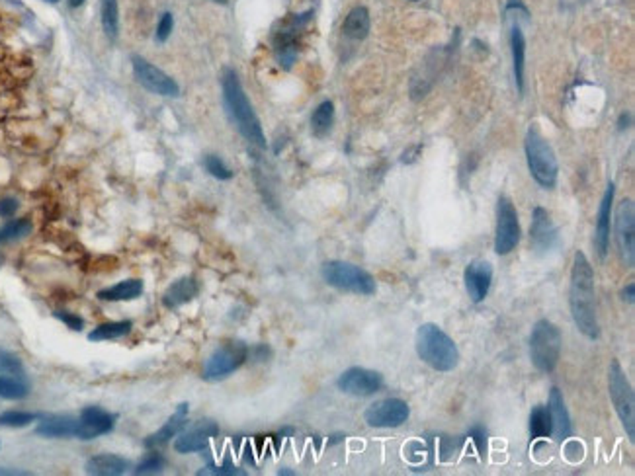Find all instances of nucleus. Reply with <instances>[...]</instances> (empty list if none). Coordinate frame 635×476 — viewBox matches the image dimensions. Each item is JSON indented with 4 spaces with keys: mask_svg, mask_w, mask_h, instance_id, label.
<instances>
[{
    "mask_svg": "<svg viewBox=\"0 0 635 476\" xmlns=\"http://www.w3.org/2000/svg\"><path fill=\"white\" fill-rule=\"evenodd\" d=\"M569 307L575 326L588 340L600 338V324L596 316V291H594V269L584 252H577L571 268L569 283Z\"/></svg>",
    "mask_w": 635,
    "mask_h": 476,
    "instance_id": "f257e3e1",
    "label": "nucleus"
},
{
    "mask_svg": "<svg viewBox=\"0 0 635 476\" xmlns=\"http://www.w3.org/2000/svg\"><path fill=\"white\" fill-rule=\"evenodd\" d=\"M221 88H223V100H225V105H227V112H229L233 124L237 125L240 135L249 143H252V145L266 148V137H264V131H262L261 119H258V115L254 114L252 104H250L247 94L242 90L239 76H237V73L233 69H225L223 71Z\"/></svg>",
    "mask_w": 635,
    "mask_h": 476,
    "instance_id": "f03ea898",
    "label": "nucleus"
},
{
    "mask_svg": "<svg viewBox=\"0 0 635 476\" xmlns=\"http://www.w3.org/2000/svg\"><path fill=\"white\" fill-rule=\"evenodd\" d=\"M417 355L432 367L434 371L450 373L459 365V350L456 342L450 338L434 322L420 324L415 336Z\"/></svg>",
    "mask_w": 635,
    "mask_h": 476,
    "instance_id": "7ed1b4c3",
    "label": "nucleus"
},
{
    "mask_svg": "<svg viewBox=\"0 0 635 476\" xmlns=\"http://www.w3.org/2000/svg\"><path fill=\"white\" fill-rule=\"evenodd\" d=\"M524 148H526L528 168H530V174L536 180V184L542 186L543 189H553L557 184V176H559V164H557L552 145L543 139L536 127H530L526 133Z\"/></svg>",
    "mask_w": 635,
    "mask_h": 476,
    "instance_id": "20e7f679",
    "label": "nucleus"
},
{
    "mask_svg": "<svg viewBox=\"0 0 635 476\" xmlns=\"http://www.w3.org/2000/svg\"><path fill=\"white\" fill-rule=\"evenodd\" d=\"M563 336L547 318L534 324L530 334V359L540 373H553L561 359Z\"/></svg>",
    "mask_w": 635,
    "mask_h": 476,
    "instance_id": "39448f33",
    "label": "nucleus"
},
{
    "mask_svg": "<svg viewBox=\"0 0 635 476\" xmlns=\"http://www.w3.org/2000/svg\"><path fill=\"white\" fill-rule=\"evenodd\" d=\"M321 275L327 281V285H331L334 289L346 291V293L370 297L377 291L374 275L370 271H365L354 264L343 262V260H331L323 264Z\"/></svg>",
    "mask_w": 635,
    "mask_h": 476,
    "instance_id": "423d86ee",
    "label": "nucleus"
},
{
    "mask_svg": "<svg viewBox=\"0 0 635 476\" xmlns=\"http://www.w3.org/2000/svg\"><path fill=\"white\" fill-rule=\"evenodd\" d=\"M608 393L627 439L635 443V394L622 365L616 359L608 367Z\"/></svg>",
    "mask_w": 635,
    "mask_h": 476,
    "instance_id": "0eeeda50",
    "label": "nucleus"
},
{
    "mask_svg": "<svg viewBox=\"0 0 635 476\" xmlns=\"http://www.w3.org/2000/svg\"><path fill=\"white\" fill-rule=\"evenodd\" d=\"M249 359V348L242 342L223 343L208 357L204 365V379L206 381H221L240 369Z\"/></svg>",
    "mask_w": 635,
    "mask_h": 476,
    "instance_id": "6e6552de",
    "label": "nucleus"
},
{
    "mask_svg": "<svg viewBox=\"0 0 635 476\" xmlns=\"http://www.w3.org/2000/svg\"><path fill=\"white\" fill-rule=\"evenodd\" d=\"M520 242V221L518 211L511 197L500 196L497 201V232H495V252L506 256Z\"/></svg>",
    "mask_w": 635,
    "mask_h": 476,
    "instance_id": "1a4fd4ad",
    "label": "nucleus"
},
{
    "mask_svg": "<svg viewBox=\"0 0 635 476\" xmlns=\"http://www.w3.org/2000/svg\"><path fill=\"white\" fill-rule=\"evenodd\" d=\"M618 256L625 268L635 266V205L632 199H624L616 209L614 219Z\"/></svg>",
    "mask_w": 635,
    "mask_h": 476,
    "instance_id": "9d476101",
    "label": "nucleus"
},
{
    "mask_svg": "<svg viewBox=\"0 0 635 476\" xmlns=\"http://www.w3.org/2000/svg\"><path fill=\"white\" fill-rule=\"evenodd\" d=\"M409 416H411V408L405 400L384 398L365 408L364 420L370 427L391 430V427H401L409 420Z\"/></svg>",
    "mask_w": 635,
    "mask_h": 476,
    "instance_id": "9b49d317",
    "label": "nucleus"
},
{
    "mask_svg": "<svg viewBox=\"0 0 635 476\" xmlns=\"http://www.w3.org/2000/svg\"><path fill=\"white\" fill-rule=\"evenodd\" d=\"M133 74H135V80L145 90L158 96H167V98H176L180 96V86L178 83L168 76L167 73H163L158 67H155L153 62H149L143 57H133Z\"/></svg>",
    "mask_w": 635,
    "mask_h": 476,
    "instance_id": "f8f14e48",
    "label": "nucleus"
},
{
    "mask_svg": "<svg viewBox=\"0 0 635 476\" xmlns=\"http://www.w3.org/2000/svg\"><path fill=\"white\" fill-rule=\"evenodd\" d=\"M336 386L344 394L364 398V396H372L384 389V375L374 369H365V367H350L336 379Z\"/></svg>",
    "mask_w": 635,
    "mask_h": 476,
    "instance_id": "ddd939ff",
    "label": "nucleus"
},
{
    "mask_svg": "<svg viewBox=\"0 0 635 476\" xmlns=\"http://www.w3.org/2000/svg\"><path fill=\"white\" fill-rule=\"evenodd\" d=\"M219 435V425L213 420H199L198 424L192 427H184L180 434L174 437V451L182 455L198 453L204 451L208 443Z\"/></svg>",
    "mask_w": 635,
    "mask_h": 476,
    "instance_id": "4468645a",
    "label": "nucleus"
},
{
    "mask_svg": "<svg viewBox=\"0 0 635 476\" xmlns=\"http://www.w3.org/2000/svg\"><path fill=\"white\" fill-rule=\"evenodd\" d=\"M530 244L536 254H547L559 244V230L547 209L536 207L531 213Z\"/></svg>",
    "mask_w": 635,
    "mask_h": 476,
    "instance_id": "2eb2a0df",
    "label": "nucleus"
},
{
    "mask_svg": "<svg viewBox=\"0 0 635 476\" xmlns=\"http://www.w3.org/2000/svg\"><path fill=\"white\" fill-rule=\"evenodd\" d=\"M115 416L106 412L100 406H86L81 416H79V439H96L100 435L110 434L114 430Z\"/></svg>",
    "mask_w": 635,
    "mask_h": 476,
    "instance_id": "dca6fc26",
    "label": "nucleus"
},
{
    "mask_svg": "<svg viewBox=\"0 0 635 476\" xmlns=\"http://www.w3.org/2000/svg\"><path fill=\"white\" fill-rule=\"evenodd\" d=\"M616 186L610 182L606 187V194L598 207L596 227H594V250L598 258L604 260L610 248V227H612V203H614Z\"/></svg>",
    "mask_w": 635,
    "mask_h": 476,
    "instance_id": "f3484780",
    "label": "nucleus"
},
{
    "mask_svg": "<svg viewBox=\"0 0 635 476\" xmlns=\"http://www.w3.org/2000/svg\"><path fill=\"white\" fill-rule=\"evenodd\" d=\"M463 281H465V291H468L469 299L473 303L485 300L490 291V283H493V266L487 260L469 262L465 273H463Z\"/></svg>",
    "mask_w": 635,
    "mask_h": 476,
    "instance_id": "a211bd4d",
    "label": "nucleus"
},
{
    "mask_svg": "<svg viewBox=\"0 0 635 476\" xmlns=\"http://www.w3.org/2000/svg\"><path fill=\"white\" fill-rule=\"evenodd\" d=\"M547 410L552 416V435L555 441H567L571 434H573V425H571V416L565 406V398L563 393L557 386H552L550 391V400H547Z\"/></svg>",
    "mask_w": 635,
    "mask_h": 476,
    "instance_id": "6ab92c4d",
    "label": "nucleus"
},
{
    "mask_svg": "<svg viewBox=\"0 0 635 476\" xmlns=\"http://www.w3.org/2000/svg\"><path fill=\"white\" fill-rule=\"evenodd\" d=\"M188 414H190V404H178V408L174 410V414L168 418L167 424L163 425V427H158L153 435L147 437L145 447H149V449H156V447H163L167 445V443H170V441H172V439H174V437L188 425Z\"/></svg>",
    "mask_w": 635,
    "mask_h": 476,
    "instance_id": "aec40b11",
    "label": "nucleus"
},
{
    "mask_svg": "<svg viewBox=\"0 0 635 476\" xmlns=\"http://www.w3.org/2000/svg\"><path fill=\"white\" fill-rule=\"evenodd\" d=\"M76 432H79V418L73 416H45L35 425V435H42L47 439L76 437Z\"/></svg>",
    "mask_w": 635,
    "mask_h": 476,
    "instance_id": "412c9836",
    "label": "nucleus"
},
{
    "mask_svg": "<svg viewBox=\"0 0 635 476\" xmlns=\"http://www.w3.org/2000/svg\"><path fill=\"white\" fill-rule=\"evenodd\" d=\"M198 293V281L194 280L192 275H186V278H180V280L172 281L168 285L165 295H163V303H165L167 309H178V307L196 299Z\"/></svg>",
    "mask_w": 635,
    "mask_h": 476,
    "instance_id": "4be33fe9",
    "label": "nucleus"
},
{
    "mask_svg": "<svg viewBox=\"0 0 635 476\" xmlns=\"http://www.w3.org/2000/svg\"><path fill=\"white\" fill-rule=\"evenodd\" d=\"M129 461L114 453H100L90 457L84 465L86 475L92 476H119L129 468Z\"/></svg>",
    "mask_w": 635,
    "mask_h": 476,
    "instance_id": "5701e85b",
    "label": "nucleus"
},
{
    "mask_svg": "<svg viewBox=\"0 0 635 476\" xmlns=\"http://www.w3.org/2000/svg\"><path fill=\"white\" fill-rule=\"evenodd\" d=\"M512 47V69H514V80L518 92L524 94V69H526V40L520 26H514L511 31Z\"/></svg>",
    "mask_w": 635,
    "mask_h": 476,
    "instance_id": "b1692460",
    "label": "nucleus"
},
{
    "mask_svg": "<svg viewBox=\"0 0 635 476\" xmlns=\"http://www.w3.org/2000/svg\"><path fill=\"white\" fill-rule=\"evenodd\" d=\"M143 293V281L141 280H125L115 283L112 287L98 291V299L108 300V303H119V300H133L141 297Z\"/></svg>",
    "mask_w": 635,
    "mask_h": 476,
    "instance_id": "393cba45",
    "label": "nucleus"
},
{
    "mask_svg": "<svg viewBox=\"0 0 635 476\" xmlns=\"http://www.w3.org/2000/svg\"><path fill=\"white\" fill-rule=\"evenodd\" d=\"M370 26H372V22H370V12H368V8H364V6H356V8H352V10L348 12V16H346V20H344L343 24V31L346 37L360 42V40H365V37H368Z\"/></svg>",
    "mask_w": 635,
    "mask_h": 476,
    "instance_id": "a878e982",
    "label": "nucleus"
},
{
    "mask_svg": "<svg viewBox=\"0 0 635 476\" xmlns=\"http://www.w3.org/2000/svg\"><path fill=\"white\" fill-rule=\"evenodd\" d=\"M133 328V322L131 321H119V322H104V324H98L94 330H90L88 334V340L90 342H110V340H119L127 336Z\"/></svg>",
    "mask_w": 635,
    "mask_h": 476,
    "instance_id": "bb28decb",
    "label": "nucleus"
},
{
    "mask_svg": "<svg viewBox=\"0 0 635 476\" xmlns=\"http://www.w3.org/2000/svg\"><path fill=\"white\" fill-rule=\"evenodd\" d=\"M334 124V104L333 102H323V104L317 105V110L311 115V131L315 137L323 139L327 135L331 133Z\"/></svg>",
    "mask_w": 635,
    "mask_h": 476,
    "instance_id": "cd10ccee",
    "label": "nucleus"
},
{
    "mask_svg": "<svg viewBox=\"0 0 635 476\" xmlns=\"http://www.w3.org/2000/svg\"><path fill=\"white\" fill-rule=\"evenodd\" d=\"M552 435V416L547 406H536L530 412V439H542V437H550Z\"/></svg>",
    "mask_w": 635,
    "mask_h": 476,
    "instance_id": "c85d7f7f",
    "label": "nucleus"
},
{
    "mask_svg": "<svg viewBox=\"0 0 635 476\" xmlns=\"http://www.w3.org/2000/svg\"><path fill=\"white\" fill-rule=\"evenodd\" d=\"M30 394V384L26 383V377H10L0 375V398L6 400H22Z\"/></svg>",
    "mask_w": 635,
    "mask_h": 476,
    "instance_id": "c756f323",
    "label": "nucleus"
},
{
    "mask_svg": "<svg viewBox=\"0 0 635 476\" xmlns=\"http://www.w3.org/2000/svg\"><path fill=\"white\" fill-rule=\"evenodd\" d=\"M31 228L33 227H31L30 219H14L10 223H6L4 227H0V246L26 238L31 232Z\"/></svg>",
    "mask_w": 635,
    "mask_h": 476,
    "instance_id": "7c9ffc66",
    "label": "nucleus"
},
{
    "mask_svg": "<svg viewBox=\"0 0 635 476\" xmlns=\"http://www.w3.org/2000/svg\"><path fill=\"white\" fill-rule=\"evenodd\" d=\"M102 28L110 40H115L119 18H117V0H102Z\"/></svg>",
    "mask_w": 635,
    "mask_h": 476,
    "instance_id": "2f4dec72",
    "label": "nucleus"
},
{
    "mask_svg": "<svg viewBox=\"0 0 635 476\" xmlns=\"http://www.w3.org/2000/svg\"><path fill=\"white\" fill-rule=\"evenodd\" d=\"M40 416L33 412H22V410H6L0 414V427H26L33 424Z\"/></svg>",
    "mask_w": 635,
    "mask_h": 476,
    "instance_id": "473e14b6",
    "label": "nucleus"
},
{
    "mask_svg": "<svg viewBox=\"0 0 635 476\" xmlns=\"http://www.w3.org/2000/svg\"><path fill=\"white\" fill-rule=\"evenodd\" d=\"M24 363L16 353L8 350H0V375H10V377H26L24 375Z\"/></svg>",
    "mask_w": 635,
    "mask_h": 476,
    "instance_id": "72a5a7b5",
    "label": "nucleus"
},
{
    "mask_svg": "<svg viewBox=\"0 0 635 476\" xmlns=\"http://www.w3.org/2000/svg\"><path fill=\"white\" fill-rule=\"evenodd\" d=\"M167 466V459L160 453H149V455L133 468L135 475H156Z\"/></svg>",
    "mask_w": 635,
    "mask_h": 476,
    "instance_id": "f704fd0d",
    "label": "nucleus"
},
{
    "mask_svg": "<svg viewBox=\"0 0 635 476\" xmlns=\"http://www.w3.org/2000/svg\"><path fill=\"white\" fill-rule=\"evenodd\" d=\"M204 166H206V170H208L209 174L213 178H217V180H231L233 178V172H231V168L217 155H208L204 158Z\"/></svg>",
    "mask_w": 635,
    "mask_h": 476,
    "instance_id": "c9c22d12",
    "label": "nucleus"
},
{
    "mask_svg": "<svg viewBox=\"0 0 635 476\" xmlns=\"http://www.w3.org/2000/svg\"><path fill=\"white\" fill-rule=\"evenodd\" d=\"M468 437L475 443V449H477V453L479 457L487 455V443H489V432H487V427L485 425H473L471 430H469Z\"/></svg>",
    "mask_w": 635,
    "mask_h": 476,
    "instance_id": "e433bc0d",
    "label": "nucleus"
},
{
    "mask_svg": "<svg viewBox=\"0 0 635 476\" xmlns=\"http://www.w3.org/2000/svg\"><path fill=\"white\" fill-rule=\"evenodd\" d=\"M199 476H245L247 473L239 468V466H233V465H209L204 466L201 470H198Z\"/></svg>",
    "mask_w": 635,
    "mask_h": 476,
    "instance_id": "4c0bfd02",
    "label": "nucleus"
},
{
    "mask_svg": "<svg viewBox=\"0 0 635 476\" xmlns=\"http://www.w3.org/2000/svg\"><path fill=\"white\" fill-rule=\"evenodd\" d=\"M172 28H174V20H172V14L167 12V14H163L160 16V20H158V26H156V42L158 43H165L170 37V33H172Z\"/></svg>",
    "mask_w": 635,
    "mask_h": 476,
    "instance_id": "58836bf2",
    "label": "nucleus"
},
{
    "mask_svg": "<svg viewBox=\"0 0 635 476\" xmlns=\"http://www.w3.org/2000/svg\"><path fill=\"white\" fill-rule=\"evenodd\" d=\"M55 318H59L63 324H67V328H71L74 332H81L84 328V321L81 316H76L73 312L67 311H57L55 312Z\"/></svg>",
    "mask_w": 635,
    "mask_h": 476,
    "instance_id": "ea45409f",
    "label": "nucleus"
},
{
    "mask_svg": "<svg viewBox=\"0 0 635 476\" xmlns=\"http://www.w3.org/2000/svg\"><path fill=\"white\" fill-rule=\"evenodd\" d=\"M16 211H18V199H14V197H4V199H0V217L8 219L12 217Z\"/></svg>",
    "mask_w": 635,
    "mask_h": 476,
    "instance_id": "a19ab883",
    "label": "nucleus"
},
{
    "mask_svg": "<svg viewBox=\"0 0 635 476\" xmlns=\"http://www.w3.org/2000/svg\"><path fill=\"white\" fill-rule=\"evenodd\" d=\"M420 151H422V145H415L411 146V148H406L405 153H403V156H401V162H403V164H413L418 158V155H420Z\"/></svg>",
    "mask_w": 635,
    "mask_h": 476,
    "instance_id": "79ce46f5",
    "label": "nucleus"
},
{
    "mask_svg": "<svg viewBox=\"0 0 635 476\" xmlns=\"http://www.w3.org/2000/svg\"><path fill=\"white\" fill-rule=\"evenodd\" d=\"M622 300L625 303H629V305H634L635 303V283H627L624 289H622Z\"/></svg>",
    "mask_w": 635,
    "mask_h": 476,
    "instance_id": "37998d69",
    "label": "nucleus"
},
{
    "mask_svg": "<svg viewBox=\"0 0 635 476\" xmlns=\"http://www.w3.org/2000/svg\"><path fill=\"white\" fill-rule=\"evenodd\" d=\"M0 476H30V473L20 470V468H2L0 466Z\"/></svg>",
    "mask_w": 635,
    "mask_h": 476,
    "instance_id": "c03bdc74",
    "label": "nucleus"
},
{
    "mask_svg": "<svg viewBox=\"0 0 635 476\" xmlns=\"http://www.w3.org/2000/svg\"><path fill=\"white\" fill-rule=\"evenodd\" d=\"M629 119H632V115L629 114L620 115V119H618V129H620V131H624L625 127L629 125Z\"/></svg>",
    "mask_w": 635,
    "mask_h": 476,
    "instance_id": "a18cd8bd",
    "label": "nucleus"
},
{
    "mask_svg": "<svg viewBox=\"0 0 635 476\" xmlns=\"http://www.w3.org/2000/svg\"><path fill=\"white\" fill-rule=\"evenodd\" d=\"M84 0H69V6L71 8H79V6H83Z\"/></svg>",
    "mask_w": 635,
    "mask_h": 476,
    "instance_id": "49530a36",
    "label": "nucleus"
},
{
    "mask_svg": "<svg viewBox=\"0 0 635 476\" xmlns=\"http://www.w3.org/2000/svg\"><path fill=\"white\" fill-rule=\"evenodd\" d=\"M278 475H280V476H293L295 473H293V470H288V468H281V470H278Z\"/></svg>",
    "mask_w": 635,
    "mask_h": 476,
    "instance_id": "de8ad7c7",
    "label": "nucleus"
},
{
    "mask_svg": "<svg viewBox=\"0 0 635 476\" xmlns=\"http://www.w3.org/2000/svg\"><path fill=\"white\" fill-rule=\"evenodd\" d=\"M45 2H51V4H55V2H59V0H45Z\"/></svg>",
    "mask_w": 635,
    "mask_h": 476,
    "instance_id": "09e8293b",
    "label": "nucleus"
},
{
    "mask_svg": "<svg viewBox=\"0 0 635 476\" xmlns=\"http://www.w3.org/2000/svg\"><path fill=\"white\" fill-rule=\"evenodd\" d=\"M217 2H221V4H225V2H227V0H217Z\"/></svg>",
    "mask_w": 635,
    "mask_h": 476,
    "instance_id": "8fccbe9b",
    "label": "nucleus"
},
{
    "mask_svg": "<svg viewBox=\"0 0 635 476\" xmlns=\"http://www.w3.org/2000/svg\"><path fill=\"white\" fill-rule=\"evenodd\" d=\"M0 266H2V258H0Z\"/></svg>",
    "mask_w": 635,
    "mask_h": 476,
    "instance_id": "3c124183",
    "label": "nucleus"
},
{
    "mask_svg": "<svg viewBox=\"0 0 635 476\" xmlns=\"http://www.w3.org/2000/svg\"><path fill=\"white\" fill-rule=\"evenodd\" d=\"M413 2H418V0H413Z\"/></svg>",
    "mask_w": 635,
    "mask_h": 476,
    "instance_id": "603ef678",
    "label": "nucleus"
}]
</instances>
